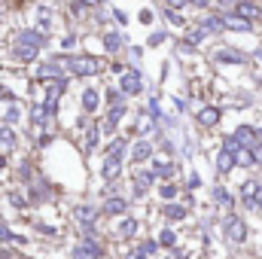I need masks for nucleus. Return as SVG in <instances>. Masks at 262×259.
I'll return each instance as SVG.
<instances>
[{"mask_svg":"<svg viewBox=\"0 0 262 259\" xmlns=\"http://www.w3.org/2000/svg\"><path fill=\"white\" fill-rule=\"evenodd\" d=\"M3 165H6V159H3V156H0V168H3Z\"/></svg>","mask_w":262,"mask_h":259,"instance_id":"a19ab883","label":"nucleus"},{"mask_svg":"<svg viewBox=\"0 0 262 259\" xmlns=\"http://www.w3.org/2000/svg\"><path fill=\"white\" fill-rule=\"evenodd\" d=\"M18 116H21V113H18V107H9V110L3 113V119H6L9 125H12V122H18Z\"/></svg>","mask_w":262,"mask_h":259,"instance_id":"7c9ffc66","label":"nucleus"},{"mask_svg":"<svg viewBox=\"0 0 262 259\" xmlns=\"http://www.w3.org/2000/svg\"><path fill=\"white\" fill-rule=\"evenodd\" d=\"M213 58H216L220 64H244V55H241V52H235V49H220Z\"/></svg>","mask_w":262,"mask_h":259,"instance_id":"ddd939ff","label":"nucleus"},{"mask_svg":"<svg viewBox=\"0 0 262 259\" xmlns=\"http://www.w3.org/2000/svg\"><path fill=\"white\" fill-rule=\"evenodd\" d=\"M226 235H229V241H235V244H241L244 238H247V226L238 220V217H226Z\"/></svg>","mask_w":262,"mask_h":259,"instance_id":"39448f33","label":"nucleus"},{"mask_svg":"<svg viewBox=\"0 0 262 259\" xmlns=\"http://www.w3.org/2000/svg\"><path fill=\"white\" fill-rule=\"evenodd\" d=\"M0 146H3V149H12V146H15V131L9 128V125L0 128Z\"/></svg>","mask_w":262,"mask_h":259,"instance_id":"5701e85b","label":"nucleus"},{"mask_svg":"<svg viewBox=\"0 0 262 259\" xmlns=\"http://www.w3.org/2000/svg\"><path fill=\"white\" fill-rule=\"evenodd\" d=\"M119 89H122V95H140L143 92V73L137 67L119 73Z\"/></svg>","mask_w":262,"mask_h":259,"instance_id":"f03ea898","label":"nucleus"},{"mask_svg":"<svg viewBox=\"0 0 262 259\" xmlns=\"http://www.w3.org/2000/svg\"><path fill=\"white\" fill-rule=\"evenodd\" d=\"M113 18H116V25H128V15L122 9H113Z\"/></svg>","mask_w":262,"mask_h":259,"instance_id":"473e14b6","label":"nucleus"},{"mask_svg":"<svg viewBox=\"0 0 262 259\" xmlns=\"http://www.w3.org/2000/svg\"><path fill=\"white\" fill-rule=\"evenodd\" d=\"M76 220H79V223H95V220H98V210H92L89 204H79V207H76Z\"/></svg>","mask_w":262,"mask_h":259,"instance_id":"4be33fe9","label":"nucleus"},{"mask_svg":"<svg viewBox=\"0 0 262 259\" xmlns=\"http://www.w3.org/2000/svg\"><path fill=\"white\" fill-rule=\"evenodd\" d=\"M152 180H156L152 171H137V174H134V195H143L146 189H149Z\"/></svg>","mask_w":262,"mask_h":259,"instance_id":"9b49d317","label":"nucleus"},{"mask_svg":"<svg viewBox=\"0 0 262 259\" xmlns=\"http://www.w3.org/2000/svg\"><path fill=\"white\" fill-rule=\"evenodd\" d=\"M125 207H128L125 198H107V201H104V213H110V217H122Z\"/></svg>","mask_w":262,"mask_h":259,"instance_id":"4468645a","label":"nucleus"},{"mask_svg":"<svg viewBox=\"0 0 262 259\" xmlns=\"http://www.w3.org/2000/svg\"><path fill=\"white\" fill-rule=\"evenodd\" d=\"M149 156H152V143L140 137V140L134 143V153H131V162H146Z\"/></svg>","mask_w":262,"mask_h":259,"instance_id":"f8f14e48","label":"nucleus"},{"mask_svg":"<svg viewBox=\"0 0 262 259\" xmlns=\"http://www.w3.org/2000/svg\"><path fill=\"white\" fill-rule=\"evenodd\" d=\"M0 98H3V85H0Z\"/></svg>","mask_w":262,"mask_h":259,"instance_id":"79ce46f5","label":"nucleus"},{"mask_svg":"<svg viewBox=\"0 0 262 259\" xmlns=\"http://www.w3.org/2000/svg\"><path fill=\"white\" fill-rule=\"evenodd\" d=\"M213 198H216V201H220V204H223V207H226V210H229V207H232V195L226 192V189H216V192H213Z\"/></svg>","mask_w":262,"mask_h":259,"instance_id":"cd10ccee","label":"nucleus"},{"mask_svg":"<svg viewBox=\"0 0 262 259\" xmlns=\"http://www.w3.org/2000/svg\"><path fill=\"white\" fill-rule=\"evenodd\" d=\"M198 122H201V125H216V122H220V110H213V107H204V110L198 113Z\"/></svg>","mask_w":262,"mask_h":259,"instance_id":"aec40b11","label":"nucleus"},{"mask_svg":"<svg viewBox=\"0 0 262 259\" xmlns=\"http://www.w3.org/2000/svg\"><path fill=\"white\" fill-rule=\"evenodd\" d=\"M101 244L95 241V235H85L82 241H76L73 244V250H70V256L73 259H101Z\"/></svg>","mask_w":262,"mask_h":259,"instance_id":"f257e3e1","label":"nucleus"},{"mask_svg":"<svg viewBox=\"0 0 262 259\" xmlns=\"http://www.w3.org/2000/svg\"><path fill=\"white\" fill-rule=\"evenodd\" d=\"M137 21L140 25H152V9H140L137 12Z\"/></svg>","mask_w":262,"mask_h":259,"instance_id":"c756f323","label":"nucleus"},{"mask_svg":"<svg viewBox=\"0 0 262 259\" xmlns=\"http://www.w3.org/2000/svg\"><path fill=\"white\" fill-rule=\"evenodd\" d=\"M128 259H149V253H146V250H143V247H137V250H134V253H131Z\"/></svg>","mask_w":262,"mask_h":259,"instance_id":"e433bc0d","label":"nucleus"},{"mask_svg":"<svg viewBox=\"0 0 262 259\" xmlns=\"http://www.w3.org/2000/svg\"><path fill=\"white\" fill-rule=\"evenodd\" d=\"M9 238H12V232H9V229L0 223V241H9Z\"/></svg>","mask_w":262,"mask_h":259,"instance_id":"4c0bfd02","label":"nucleus"},{"mask_svg":"<svg viewBox=\"0 0 262 259\" xmlns=\"http://www.w3.org/2000/svg\"><path fill=\"white\" fill-rule=\"evenodd\" d=\"M152 174H156V177H171V174H174V165H171V162H165V159H156Z\"/></svg>","mask_w":262,"mask_h":259,"instance_id":"412c9836","label":"nucleus"},{"mask_svg":"<svg viewBox=\"0 0 262 259\" xmlns=\"http://www.w3.org/2000/svg\"><path fill=\"white\" fill-rule=\"evenodd\" d=\"M235 137H238V143H241V146H256V131L250 128V125L238 128V131H235Z\"/></svg>","mask_w":262,"mask_h":259,"instance_id":"a211bd4d","label":"nucleus"},{"mask_svg":"<svg viewBox=\"0 0 262 259\" xmlns=\"http://www.w3.org/2000/svg\"><path fill=\"white\" fill-rule=\"evenodd\" d=\"M165 18H168L171 25H177V28H183V25H186V21H183V15H180L174 6H168V9H165Z\"/></svg>","mask_w":262,"mask_h":259,"instance_id":"393cba45","label":"nucleus"},{"mask_svg":"<svg viewBox=\"0 0 262 259\" xmlns=\"http://www.w3.org/2000/svg\"><path fill=\"white\" fill-rule=\"evenodd\" d=\"M162 40H165V34H162V31H156V34H152V37H149V46H159V43H162Z\"/></svg>","mask_w":262,"mask_h":259,"instance_id":"c9c22d12","label":"nucleus"},{"mask_svg":"<svg viewBox=\"0 0 262 259\" xmlns=\"http://www.w3.org/2000/svg\"><path fill=\"white\" fill-rule=\"evenodd\" d=\"M125 43H128V37L119 34V31H107V34H104V49H107V52H122Z\"/></svg>","mask_w":262,"mask_h":259,"instance_id":"6e6552de","label":"nucleus"},{"mask_svg":"<svg viewBox=\"0 0 262 259\" xmlns=\"http://www.w3.org/2000/svg\"><path fill=\"white\" fill-rule=\"evenodd\" d=\"M43 95H46V101L58 104L61 95H64V76H52V79H46V82H43Z\"/></svg>","mask_w":262,"mask_h":259,"instance_id":"20e7f679","label":"nucleus"},{"mask_svg":"<svg viewBox=\"0 0 262 259\" xmlns=\"http://www.w3.org/2000/svg\"><path fill=\"white\" fill-rule=\"evenodd\" d=\"M37 55H40V46H34V43H25V40H15V61H21V64H31Z\"/></svg>","mask_w":262,"mask_h":259,"instance_id":"423d86ee","label":"nucleus"},{"mask_svg":"<svg viewBox=\"0 0 262 259\" xmlns=\"http://www.w3.org/2000/svg\"><path fill=\"white\" fill-rule=\"evenodd\" d=\"M73 46H76V34H67L64 40H61V49H64V52H70Z\"/></svg>","mask_w":262,"mask_h":259,"instance_id":"2f4dec72","label":"nucleus"},{"mask_svg":"<svg viewBox=\"0 0 262 259\" xmlns=\"http://www.w3.org/2000/svg\"><path fill=\"white\" fill-rule=\"evenodd\" d=\"M223 25H226L229 31H253V21H250V18H244V15H238V12L223 15Z\"/></svg>","mask_w":262,"mask_h":259,"instance_id":"1a4fd4ad","label":"nucleus"},{"mask_svg":"<svg viewBox=\"0 0 262 259\" xmlns=\"http://www.w3.org/2000/svg\"><path fill=\"white\" fill-rule=\"evenodd\" d=\"M235 12H238V15H244V18H250V21H256V18H259V6H256L253 0H238V3H235Z\"/></svg>","mask_w":262,"mask_h":259,"instance_id":"9d476101","label":"nucleus"},{"mask_svg":"<svg viewBox=\"0 0 262 259\" xmlns=\"http://www.w3.org/2000/svg\"><path fill=\"white\" fill-rule=\"evenodd\" d=\"M98 137H101V131H98V125H95V128L85 134V149H95V146H98Z\"/></svg>","mask_w":262,"mask_h":259,"instance_id":"bb28decb","label":"nucleus"},{"mask_svg":"<svg viewBox=\"0 0 262 259\" xmlns=\"http://www.w3.org/2000/svg\"><path fill=\"white\" fill-rule=\"evenodd\" d=\"M186 3H192V0H168V6H174V9H183Z\"/></svg>","mask_w":262,"mask_h":259,"instance_id":"58836bf2","label":"nucleus"},{"mask_svg":"<svg viewBox=\"0 0 262 259\" xmlns=\"http://www.w3.org/2000/svg\"><path fill=\"white\" fill-rule=\"evenodd\" d=\"M253 207H262V183H256V192H253Z\"/></svg>","mask_w":262,"mask_h":259,"instance_id":"f704fd0d","label":"nucleus"},{"mask_svg":"<svg viewBox=\"0 0 262 259\" xmlns=\"http://www.w3.org/2000/svg\"><path fill=\"white\" fill-rule=\"evenodd\" d=\"M198 25H201V28H204L207 34H220V31L226 28V25H223V15H204V18H201Z\"/></svg>","mask_w":262,"mask_h":259,"instance_id":"2eb2a0df","label":"nucleus"},{"mask_svg":"<svg viewBox=\"0 0 262 259\" xmlns=\"http://www.w3.org/2000/svg\"><path fill=\"white\" fill-rule=\"evenodd\" d=\"M165 217L168 220H183L186 217V207L183 204H165Z\"/></svg>","mask_w":262,"mask_h":259,"instance_id":"b1692460","label":"nucleus"},{"mask_svg":"<svg viewBox=\"0 0 262 259\" xmlns=\"http://www.w3.org/2000/svg\"><path fill=\"white\" fill-rule=\"evenodd\" d=\"M101 70V61L92 58V55H82V58H70V73L73 76H95Z\"/></svg>","mask_w":262,"mask_h":259,"instance_id":"7ed1b4c3","label":"nucleus"},{"mask_svg":"<svg viewBox=\"0 0 262 259\" xmlns=\"http://www.w3.org/2000/svg\"><path fill=\"white\" fill-rule=\"evenodd\" d=\"M232 165H235V153L223 146V153L216 156V171H220V174H226V171H232Z\"/></svg>","mask_w":262,"mask_h":259,"instance_id":"f3484780","label":"nucleus"},{"mask_svg":"<svg viewBox=\"0 0 262 259\" xmlns=\"http://www.w3.org/2000/svg\"><path fill=\"white\" fill-rule=\"evenodd\" d=\"M9 201H12L15 207H28V201H25V198H21L18 192H12V195H9Z\"/></svg>","mask_w":262,"mask_h":259,"instance_id":"72a5a7b5","label":"nucleus"},{"mask_svg":"<svg viewBox=\"0 0 262 259\" xmlns=\"http://www.w3.org/2000/svg\"><path fill=\"white\" fill-rule=\"evenodd\" d=\"M159 244H165V247H174V244H177V235H174L171 229H162V232H159Z\"/></svg>","mask_w":262,"mask_h":259,"instance_id":"a878e982","label":"nucleus"},{"mask_svg":"<svg viewBox=\"0 0 262 259\" xmlns=\"http://www.w3.org/2000/svg\"><path fill=\"white\" fill-rule=\"evenodd\" d=\"M216 6H232V3H238V0H213Z\"/></svg>","mask_w":262,"mask_h":259,"instance_id":"ea45409f","label":"nucleus"},{"mask_svg":"<svg viewBox=\"0 0 262 259\" xmlns=\"http://www.w3.org/2000/svg\"><path fill=\"white\" fill-rule=\"evenodd\" d=\"M159 195H162V198L168 201V198H174V195H177V186H171V183H165V186H159Z\"/></svg>","mask_w":262,"mask_h":259,"instance_id":"c85d7f7f","label":"nucleus"},{"mask_svg":"<svg viewBox=\"0 0 262 259\" xmlns=\"http://www.w3.org/2000/svg\"><path fill=\"white\" fill-rule=\"evenodd\" d=\"M98 104H101V95H98L95 89H85V92H82V110H85V113H95Z\"/></svg>","mask_w":262,"mask_h":259,"instance_id":"dca6fc26","label":"nucleus"},{"mask_svg":"<svg viewBox=\"0 0 262 259\" xmlns=\"http://www.w3.org/2000/svg\"><path fill=\"white\" fill-rule=\"evenodd\" d=\"M134 232H137V220H131V217L119 220V226H116V235H119V238H131Z\"/></svg>","mask_w":262,"mask_h":259,"instance_id":"6ab92c4d","label":"nucleus"},{"mask_svg":"<svg viewBox=\"0 0 262 259\" xmlns=\"http://www.w3.org/2000/svg\"><path fill=\"white\" fill-rule=\"evenodd\" d=\"M101 174H104L107 180H116V177L122 174V153H110L107 162H104V168H101Z\"/></svg>","mask_w":262,"mask_h":259,"instance_id":"0eeeda50","label":"nucleus"}]
</instances>
